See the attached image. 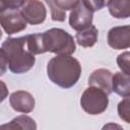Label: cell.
<instances>
[{
	"label": "cell",
	"mask_w": 130,
	"mask_h": 130,
	"mask_svg": "<svg viewBox=\"0 0 130 130\" xmlns=\"http://www.w3.org/2000/svg\"><path fill=\"white\" fill-rule=\"evenodd\" d=\"M47 74L54 84L70 88L77 83L81 75V65L70 55H56L48 62Z\"/></svg>",
	"instance_id": "obj_2"
},
{
	"label": "cell",
	"mask_w": 130,
	"mask_h": 130,
	"mask_svg": "<svg viewBox=\"0 0 130 130\" xmlns=\"http://www.w3.org/2000/svg\"><path fill=\"white\" fill-rule=\"evenodd\" d=\"M19 11L25 21L31 25L44 22L47 16L46 7L40 0H26L19 8Z\"/></svg>",
	"instance_id": "obj_6"
},
{
	"label": "cell",
	"mask_w": 130,
	"mask_h": 130,
	"mask_svg": "<svg viewBox=\"0 0 130 130\" xmlns=\"http://www.w3.org/2000/svg\"><path fill=\"white\" fill-rule=\"evenodd\" d=\"M25 36L19 38H7L2 43V48L8 57V67L14 74H22L29 71L36 62L25 43Z\"/></svg>",
	"instance_id": "obj_3"
},
{
	"label": "cell",
	"mask_w": 130,
	"mask_h": 130,
	"mask_svg": "<svg viewBox=\"0 0 130 130\" xmlns=\"http://www.w3.org/2000/svg\"><path fill=\"white\" fill-rule=\"evenodd\" d=\"M107 6L115 18L126 19L130 16V0H108Z\"/></svg>",
	"instance_id": "obj_12"
},
{
	"label": "cell",
	"mask_w": 130,
	"mask_h": 130,
	"mask_svg": "<svg viewBox=\"0 0 130 130\" xmlns=\"http://www.w3.org/2000/svg\"><path fill=\"white\" fill-rule=\"evenodd\" d=\"M81 1L92 12L103 9L105 6H107V2H108V0H81Z\"/></svg>",
	"instance_id": "obj_19"
},
{
	"label": "cell",
	"mask_w": 130,
	"mask_h": 130,
	"mask_svg": "<svg viewBox=\"0 0 130 130\" xmlns=\"http://www.w3.org/2000/svg\"><path fill=\"white\" fill-rule=\"evenodd\" d=\"M129 106H130V99L129 96L124 98V100H122L119 104H118V114L119 117L125 121L126 123H130V110H129Z\"/></svg>",
	"instance_id": "obj_16"
},
{
	"label": "cell",
	"mask_w": 130,
	"mask_h": 130,
	"mask_svg": "<svg viewBox=\"0 0 130 130\" xmlns=\"http://www.w3.org/2000/svg\"><path fill=\"white\" fill-rule=\"evenodd\" d=\"M54 1L56 2L57 6L64 11L72 10L80 2V0H54Z\"/></svg>",
	"instance_id": "obj_20"
},
{
	"label": "cell",
	"mask_w": 130,
	"mask_h": 130,
	"mask_svg": "<svg viewBox=\"0 0 130 130\" xmlns=\"http://www.w3.org/2000/svg\"><path fill=\"white\" fill-rule=\"evenodd\" d=\"M9 103L11 108L19 113L27 114L35 109V98L31 93L25 90H16L9 96Z\"/></svg>",
	"instance_id": "obj_9"
},
{
	"label": "cell",
	"mask_w": 130,
	"mask_h": 130,
	"mask_svg": "<svg viewBox=\"0 0 130 130\" xmlns=\"http://www.w3.org/2000/svg\"><path fill=\"white\" fill-rule=\"evenodd\" d=\"M26 23L19 9H5L0 12V25L7 35L24 30Z\"/></svg>",
	"instance_id": "obj_5"
},
{
	"label": "cell",
	"mask_w": 130,
	"mask_h": 130,
	"mask_svg": "<svg viewBox=\"0 0 130 130\" xmlns=\"http://www.w3.org/2000/svg\"><path fill=\"white\" fill-rule=\"evenodd\" d=\"M109 105L108 94L99 87H87L80 98V106L89 115H100L104 113Z\"/></svg>",
	"instance_id": "obj_4"
},
{
	"label": "cell",
	"mask_w": 130,
	"mask_h": 130,
	"mask_svg": "<svg viewBox=\"0 0 130 130\" xmlns=\"http://www.w3.org/2000/svg\"><path fill=\"white\" fill-rule=\"evenodd\" d=\"M112 77H113V73L110 70L105 68L95 69L88 77V85L99 87L109 95L113 92Z\"/></svg>",
	"instance_id": "obj_10"
},
{
	"label": "cell",
	"mask_w": 130,
	"mask_h": 130,
	"mask_svg": "<svg viewBox=\"0 0 130 130\" xmlns=\"http://www.w3.org/2000/svg\"><path fill=\"white\" fill-rule=\"evenodd\" d=\"M26 0H0V12L5 9H19Z\"/></svg>",
	"instance_id": "obj_18"
},
{
	"label": "cell",
	"mask_w": 130,
	"mask_h": 130,
	"mask_svg": "<svg viewBox=\"0 0 130 130\" xmlns=\"http://www.w3.org/2000/svg\"><path fill=\"white\" fill-rule=\"evenodd\" d=\"M8 69V57L6 52L1 47L0 48V76L3 75Z\"/></svg>",
	"instance_id": "obj_21"
},
{
	"label": "cell",
	"mask_w": 130,
	"mask_h": 130,
	"mask_svg": "<svg viewBox=\"0 0 130 130\" xmlns=\"http://www.w3.org/2000/svg\"><path fill=\"white\" fill-rule=\"evenodd\" d=\"M129 58H130V53L128 51L118 55V57H117V64L119 66V68L122 70V72H124L126 74H130Z\"/></svg>",
	"instance_id": "obj_17"
},
{
	"label": "cell",
	"mask_w": 130,
	"mask_h": 130,
	"mask_svg": "<svg viewBox=\"0 0 130 130\" xmlns=\"http://www.w3.org/2000/svg\"><path fill=\"white\" fill-rule=\"evenodd\" d=\"M108 44L115 50L128 49L130 46V26L121 25L112 27L107 37Z\"/></svg>",
	"instance_id": "obj_8"
},
{
	"label": "cell",
	"mask_w": 130,
	"mask_h": 130,
	"mask_svg": "<svg viewBox=\"0 0 130 130\" xmlns=\"http://www.w3.org/2000/svg\"><path fill=\"white\" fill-rule=\"evenodd\" d=\"M7 96H8V88L5 82H3L0 79V103H2Z\"/></svg>",
	"instance_id": "obj_22"
},
{
	"label": "cell",
	"mask_w": 130,
	"mask_h": 130,
	"mask_svg": "<svg viewBox=\"0 0 130 130\" xmlns=\"http://www.w3.org/2000/svg\"><path fill=\"white\" fill-rule=\"evenodd\" d=\"M0 129H21V130H36V121L26 115H20L12 119L9 123L1 125Z\"/></svg>",
	"instance_id": "obj_14"
},
{
	"label": "cell",
	"mask_w": 130,
	"mask_h": 130,
	"mask_svg": "<svg viewBox=\"0 0 130 130\" xmlns=\"http://www.w3.org/2000/svg\"><path fill=\"white\" fill-rule=\"evenodd\" d=\"M93 12L88 9L83 2H80L73 8L69 15V24L76 31L87 28L92 24Z\"/></svg>",
	"instance_id": "obj_7"
},
{
	"label": "cell",
	"mask_w": 130,
	"mask_h": 130,
	"mask_svg": "<svg viewBox=\"0 0 130 130\" xmlns=\"http://www.w3.org/2000/svg\"><path fill=\"white\" fill-rule=\"evenodd\" d=\"M112 90L122 98L130 95V74L116 72L112 77Z\"/></svg>",
	"instance_id": "obj_11"
},
{
	"label": "cell",
	"mask_w": 130,
	"mask_h": 130,
	"mask_svg": "<svg viewBox=\"0 0 130 130\" xmlns=\"http://www.w3.org/2000/svg\"><path fill=\"white\" fill-rule=\"evenodd\" d=\"M1 37H2V31H1V29H0V39H1Z\"/></svg>",
	"instance_id": "obj_23"
},
{
	"label": "cell",
	"mask_w": 130,
	"mask_h": 130,
	"mask_svg": "<svg viewBox=\"0 0 130 130\" xmlns=\"http://www.w3.org/2000/svg\"><path fill=\"white\" fill-rule=\"evenodd\" d=\"M99 30L94 25H90L85 29L78 30L75 35V40L77 44L83 48H90L94 46L98 42Z\"/></svg>",
	"instance_id": "obj_13"
},
{
	"label": "cell",
	"mask_w": 130,
	"mask_h": 130,
	"mask_svg": "<svg viewBox=\"0 0 130 130\" xmlns=\"http://www.w3.org/2000/svg\"><path fill=\"white\" fill-rule=\"evenodd\" d=\"M51 10V18L54 21H64L66 17V11L60 9L54 0H45Z\"/></svg>",
	"instance_id": "obj_15"
},
{
	"label": "cell",
	"mask_w": 130,
	"mask_h": 130,
	"mask_svg": "<svg viewBox=\"0 0 130 130\" xmlns=\"http://www.w3.org/2000/svg\"><path fill=\"white\" fill-rule=\"evenodd\" d=\"M26 48L34 55L46 52L56 55H71L75 52L76 46L73 37L68 31L53 27L42 34L27 35Z\"/></svg>",
	"instance_id": "obj_1"
}]
</instances>
